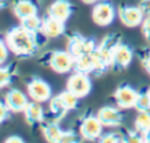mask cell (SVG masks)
Here are the masks:
<instances>
[{"label":"cell","mask_w":150,"mask_h":143,"mask_svg":"<svg viewBox=\"0 0 150 143\" xmlns=\"http://www.w3.org/2000/svg\"><path fill=\"white\" fill-rule=\"evenodd\" d=\"M68 111L64 109V107L62 105L61 101L59 100L57 95L54 97H50L49 100V115L52 116V121L56 122L59 120H61Z\"/></svg>","instance_id":"obj_20"},{"label":"cell","mask_w":150,"mask_h":143,"mask_svg":"<svg viewBox=\"0 0 150 143\" xmlns=\"http://www.w3.org/2000/svg\"><path fill=\"white\" fill-rule=\"evenodd\" d=\"M116 15V11L114 8V6L105 1V0H101L100 2L95 4L93 11H91V19L93 21L102 27L109 26Z\"/></svg>","instance_id":"obj_6"},{"label":"cell","mask_w":150,"mask_h":143,"mask_svg":"<svg viewBox=\"0 0 150 143\" xmlns=\"http://www.w3.org/2000/svg\"><path fill=\"white\" fill-rule=\"evenodd\" d=\"M5 103L11 109V111L19 113L23 111L29 103L28 97L19 89H9L5 95Z\"/></svg>","instance_id":"obj_14"},{"label":"cell","mask_w":150,"mask_h":143,"mask_svg":"<svg viewBox=\"0 0 150 143\" xmlns=\"http://www.w3.org/2000/svg\"><path fill=\"white\" fill-rule=\"evenodd\" d=\"M97 45L94 39L91 38H84L79 33H73L68 38L67 43V50L75 57H80L86 54H90L96 49Z\"/></svg>","instance_id":"obj_3"},{"label":"cell","mask_w":150,"mask_h":143,"mask_svg":"<svg viewBox=\"0 0 150 143\" xmlns=\"http://www.w3.org/2000/svg\"><path fill=\"white\" fill-rule=\"evenodd\" d=\"M132 59H134V50L131 49V47L127 43L120 42L112 53V60H111L110 68L115 70L125 69L131 63Z\"/></svg>","instance_id":"obj_9"},{"label":"cell","mask_w":150,"mask_h":143,"mask_svg":"<svg viewBox=\"0 0 150 143\" xmlns=\"http://www.w3.org/2000/svg\"><path fill=\"white\" fill-rule=\"evenodd\" d=\"M11 115V109L7 107V104L2 101H0V123L5 122Z\"/></svg>","instance_id":"obj_31"},{"label":"cell","mask_w":150,"mask_h":143,"mask_svg":"<svg viewBox=\"0 0 150 143\" xmlns=\"http://www.w3.org/2000/svg\"><path fill=\"white\" fill-rule=\"evenodd\" d=\"M135 109L137 111H150V95L148 91L138 94Z\"/></svg>","instance_id":"obj_25"},{"label":"cell","mask_w":150,"mask_h":143,"mask_svg":"<svg viewBox=\"0 0 150 143\" xmlns=\"http://www.w3.org/2000/svg\"><path fill=\"white\" fill-rule=\"evenodd\" d=\"M103 134V124L95 115L86 116L80 123V135L88 141H96Z\"/></svg>","instance_id":"obj_7"},{"label":"cell","mask_w":150,"mask_h":143,"mask_svg":"<svg viewBox=\"0 0 150 143\" xmlns=\"http://www.w3.org/2000/svg\"><path fill=\"white\" fill-rule=\"evenodd\" d=\"M96 116L98 117L103 127L114 128L120 127L123 123V114L121 111V108L118 107L116 108L112 105H104L97 111Z\"/></svg>","instance_id":"obj_11"},{"label":"cell","mask_w":150,"mask_h":143,"mask_svg":"<svg viewBox=\"0 0 150 143\" xmlns=\"http://www.w3.org/2000/svg\"><path fill=\"white\" fill-rule=\"evenodd\" d=\"M48 38L43 33H34L19 25L6 33L9 50L18 57L27 59L35 55Z\"/></svg>","instance_id":"obj_1"},{"label":"cell","mask_w":150,"mask_h":143,"mask_svg":"<svg viewBox=\"0 0 150 143\" xmlns=\"http://www.w3.org/2000/svg\"><path fill=\"white\" fill-rule=\"evenodd\" d=\"M73 11L74 7L69 0H55L49 5L47 9V14L60 21L66 22L71 15Z\"/></svg>","instance_id":"obj_13"},{"label":"cell","mask_w":150,"mask_h":143,"mask_svg":"<svg viewBox=\"0 0 150 143\" xmlns=\"http://www.w3.org/2000/svg\"><path fill=\"white\" fill-rule=\"evenodd\" d=\"M9 47L7 45L6 38H4L2 35H0V66H2L7 60H8V55H9Z\"/></svg>","instance_id":"obj_27"},{"label":"cell","mask_w":150,"mask_h":143,"mask_svg":"<svg viewBox=\"0 0 150 143\" xmlns=\"http://www.w3.org/2000/svg\"><path fill=\"white\" fill-rule=\"evenodd\" d=\"M77 134L74 130H66L62 132L60 143H73V142H77Z\"/></svg>","instance_id":"obj_28"},{"label":"cell","mask_w":150,"mask_h":143,"mask_svg":"<svg viewBox=\"0 0 150 143\" xmlns=\"http://www.w3.org/2000/svg\"><path fill=\"white\" fill-rule=\"evenodd\" d=\"M122 42L121 41V36L117 34H109L107 35L101 43L97 46V52L98 54L102 56V59L105 61V63L111 67V60H112V53L115 50V48L117 47V45Z\"/></svg>","instance_id":"obj_12"},{"label":"cell","mask_w":150,"mask_h":143,"mask_svg":"<svg viewBox=\"0 0 150 143\" xmlns=\"http://www.w3.org/2000/svg\"><path fill=\"white\" fill-rule=\"evenodd\" d=\"M121 22L127 27H137L142 23L144 14L138 6H121L117 11Z\"/></svg>","instance_id":"obj_10"},{"label":"cell","mask_w":150,"mask_h":143,"mask_svg":"<svg viewBox=\"0 0 150 143\" xmlns=\"http://www.w3.org/2000/svg\"><path fill=\"white\" fill-rule=\"evenodd\" d=\"M74 70L81 72V73H84V74H88V75H93V72H94V60H93L91 53L82 55V56L75 59Z\"/></svg>","instance_id":"obj_19"},{"label":"cell","mask_w":150,"mask_h":143,"mask_svg":"<svg viewBox=\"0 0 150 143\" xmlns=\"http://www.w3.org/2000/svg\"><path fill=\"white\" fill-rule=\"evenodd\" d=\"M100 142L103 143H117V142H125V135L117 132V131H111L107 134H102V136L98 139Z\"/></svg>","instance_id":"obj_26"},{"label":"cell","mask_w":150,"mask_h":143,"mask_svg":"<svg viewBox=\"0 0 150 143\" xmlns=\"http://www.w3.org/2000/svg\"><path fill=\"white\" fill-rule=\"evenodd\" d=\"M125 142H144V137L136 129L135 131H128L125 135Z\"/></svg>","instance_id":"obj_29"},{"label":"cell","mask_w":150,"mask_h":143,"mask_svg":"<svg viewBox=\"0 0 150 143\" xmlns=\"http://www.w3.org/2000/svg\"><path fill=\"white\" fill-rule=\"evenodd\" d=\"M138 7L144 14V16L150 15V0H141L138 2Z\"/></svg>","instance_id":"obj_32"},{"label":"cell","mask_w":150,"mask_h":143,"mask_svg":"<svg viewBox=\"0 0 150 143\" xmlns=\"http://www.w3.org/2000/svg\"><path fill=\"white\" fill-rule=\"evenodd\" d=\"M141 26H142V33H143V36L145 38L146 41L150 42V15L144 16V19H143Z\"/></svg>","instance_id":"obj_30"},{"label":"cell","mask_w":150,"mask_h":143,"mask_svg":"<svg viewBox=\"0 0 150 143\" xmlns=\"http://www.w3.org/2000/svg\"><path fill=\"white\" fill-rule=\"evenodd\" d=\"M143 137H144V142H150V131H149V132H146Z\"/></svg>","instance_id":"obj_36"},{"label":"cell","mask_w":150,"mask_h":143,"mask_svg":"<svg viewBox=\"0 0 150 143\" xmlns=\"http://www.w3.org/2000/svg\"><path fill=\"white\" fill-rule=\"evenodd\" d=\"M142 64H143L144 69L150 74V53L146 54V55L143 57V60H142Z\"/></svg>","instance_id":"obj_34"},{"label":"cell","mask_w":150,"mask_h":143,"mask_svg":"<svg viewBox=\"0 0 150 143\" xmlns=\"http://www.w3.org/2000/svg\"><path fill=\"white\" fill-rule=\"evenodd\" d=\"M57 97H59V100L61 101L62 105L64 107V109H66L67 111L73 110V109H75V108H77V105H79V100H80V98H79L76 95H74L71 91H69L68 89L61 91V93L57 95Z\"/></svg>","instance_id":"obj_22"},{"label":"cell","mask_w":150,"mask_h":143,"mask_svg":"<svg viewBox=\"0 0 150 143\" xmlns=\"http://www.w3.org/2000/svg\"><path fill=\"white\" fill-rule=\"evenodd\" d=\"M148 93H149V95H150V89H149V90H148Z\"/></svg>","instance_id":"obj_38"},{"label":"cell","mask_w":150,"mask_h":143,"mask_svg":"<svg viewBox=\"0 0 150 143\" xmlns=\"http://www.w3.org/2000/svg\"><path fill=\"white\" fill-rule=\"evenodd\" d=\"M81 1L86 5H93V4H96L98 0H81Z\"/></svg>","instance_id":"obj_35"},{"label":"cell","mask_w":150,"mask_h":143,"mask_svg":"<svg viewBox=\"0 0 150 143\" xmlns=\"http://www.w3.org/2000/svg\"><path fill=\"white\" fill-rule=\"evenodd\" d=\"M39 63L48 66L55 73L64 74L74 69L75 57L68 50H50L40 56Z\"/></svg>","instance_id":"obj_2"},{"label":"cell","mask_w":150,"mask_h":143,"mask_svg":"<svg viewBox=\"0 0 150 143\" xmlns=\"http://www.w3.org/2000/svg\"><path fill=\"white\" fill-rule=\"evenodd\" d=\"M138 94L139 93L132 87H130L129 84H122L115 90L114 100L118 108L130 109V108H135Z\"/></svg>","instance_id":"obj_8"},{"label":"cell","mask_w":150,"mask_h":143,"mask_svg":"<svg viewBox=\"0 0 150 143\" xmlns=\"http://www.w3.org/2000/svg\"><path fill=\"white\" fill-rule=\"evenodd\" d=\"M135 129L143 136L150 131V111H138L135 118Z\"/></svg>","instance_id":"obj_21"},{"label":"cell","mask_w":150,"mask_h":143,"mask_svg":"<svg viewBox=\"0 0 150 143\" xmlns=\"http://www.w3.org/2000/svg\"><path fill=\"white\" fill-rule=\"evenodd\" d=\"M6 6H7V1L6 0H0V9L6 7Z\"/></svg>","instance_id":"obj_37"},{"label":"cell","mask_w":150,"mask_h":143,"mask_svg":"<svg viewBox=\"0 0 150 143\" xmlns=\"http://www.w3.org/2000/svg\"><path fill=\"white\" fill-rule=\"evenodd\" d=\"M28 96L36 102H47L52 97V88L48 82L40 77H32L27 82Z\"/></svg>","instance_id":"obj_5"},{"label":"cell","mask_w":150,"mask_h":143,"mask_svg":"<svg viewBox=\"0 0 150 143\" xmlns=\"http://www.w3.org/2000/svg\"><path fill=\"white\" fill-rule=\"evenodd\" d=\"M66 32V23L50 15L42 18V33L48 39H55L63 35Z\"/></svg>","instance_id":"obj_15"},{"label":"cell","mask_w":150,"mask_h":143,"mask_svg":"<svg viewBox=\"0 0 150 143\" xmlns=\"http://www.w3.org/2000/svg\"><path fill=\"white\" fill-rule=\"evenodd\" d=\"M91 87H93V83L89 75L81 72H76V70L68 77L66 83V89L71 91L79 98L87 96L91 91Z\"/></svg>","instance_id":"obj_4"},{"label":"cell","mask_w":150,"mask_h":143,"mask_svg":"<svg viewBox=\"0 0 150 143\" xmlns=\"http://www.w3.org/2000/svg\"><path fill=\"white\" fill-rule=\"evenodd\" d=\"M13 13L19 20L38 14V6L30 0H16L12 5Z\"/></svg>","instance_id":"obj_16"},{"label":"cell","mask_w":150,"mask_h":143,"mask_svg":"<svg viewBox=\"0 0 150 143\" xmlns=\"http://www.w3.org/2000/svg\"><path fill=\"white\" fill-rule=\"evenodd\" d=\"M5 142H6V143H23L25 139H23L22 137H20L19 135H12V136L7 137V138L5 139Z\"/></svg>","instance_id":"obj_33"},{"label":"cell","mask_w":150,"mask_h":143,"mask_svg":"<svg viewBox=\"0 0 150 143\" xmlns=\"http://www.w3.org/2000/svg\"><path fill=\"white\" fill-rule=\"evenodd\" d=\"M23 113H25L26 122L30 125L40 124L45 120V110L41 107L40 102H36V101L29 102L26 109L23 110Z\"/></svg>","instance_id":"obj_17"},{"label":"cell","mask_w":150,"mask_h":143,"mask_svg":"<svg viewBox=\"0 0 150 143\" xmlns=\"http://www.w3.org/2000/svg\"><path fill=\"white\" fill-rule=\"evenodd\" d=\"M41 129H42L46 141H48L50 143H60L63 130L56 124V122H54V121L47 122L41 127Z\"/></svg>","instance_id":"obj_18"},{"label":"cell","mask_w":150,"mask_h":143,"mask_svg":"<svg viewBox=\"0 0 150 143\" xmlns=\"http://www.w3.org/2000/svg\"><path fill=\"white\" fill-rule=\"evenodd\" d=\"M16 74V64L11 63L7 66H0V88L8 86Z\"/></svg>","instance_id":"obj_23"},{"label":"cell","mask_w":150,"mask_h":143,"mask_svg":"<svg viewBox=\"0 0 150 143\" xmlns=\"http://www.w3.org/2000/svg\"><path fill=\"white\" fill-rule=\"evenodd\" d=\"M20 25L23 26L26 29L34 32V33H42V19L38 16V14L28 16L26 19L20 20Z\"/></svg>","instance_id":"obj_24"}]
</instances>
